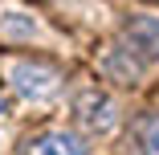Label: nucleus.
I'll return each instance as SVG.
<instances>
[{"mask_svg": "<svg viewBox=\"0 0 159 155\" xmlns=\"http://www.w3.org/2000/svg\"><path fill=\"white\" fill-rule=\"evenodd\" d=\"M74 118L82 122V127H90V131H114V118H118V106H114V98L106 94V90H82V94L74 98Z\"/></svg>", "mask_w": 159, "mask_h": 155, "instance_id": "1", "label": "nucleus"}, {"mask_svg": "<svg viewBox=\"0 0 159 155\" xmlns=\"http://www.w3.org/2000/svg\"><path fill=\"white\" fill-rule=\"evenodd\" d=\"M8 82H12V90H16V94H20V98H29V102L49 98V94H53V86H57L53 70L37 66V61H16V66L8 70Z\"/></svg>", "mask_w": 159, "mask_h": 155, "instance_id": "2", "label": "nucleus"}, {"mask_svg": "<svg viewBox=\"0 0 159 155\" xmlns=\"http://www.w3.org/2000/svg\"><path fill=\"white\" fill-rule=\"evenodd\" d=\"M20 155H90V143L74 131H45L37 139H29Z\"/></svg>", "mask_w": 159, "mask_h": 155, "instance_id": "3", "label": "nucleus"}, {"mask_svg": "<svg viewBox=\"0 0 159 155\" xmlns=\"http://www.w3.org/2000/svg\"><path fill=\"white\" fill-rule=\"evenodd\" d=\"M126 49H131L143 66L159 61V16H135L126 29Z\"/></svg>", "mask_w": 159, "mask_h": 155, "instance_id": "4", "label": "nucleus"}, {"mask_svg": "<svg viewBox=\"0 0 159 155\" xmlns=\"http://www.w3.org/2000/svg\"><path fill=\"white\" fill-rule=\"evenodd\" d=\"M135 61V53L126 49V45H110L106 53H102V70L110 74V78H118V82H139V66H131Z\"/></svg>", "mask_w": 159, "mask_h": 155, "instance_id": "5", "label": "nucleus"}, {"mask_svg": "<svg viewBox=\"0 0 159 155\" xmlns=\"http://www.w3.org/2000/svg\"><path fill=\"white\" fill-rule=\"evenodd\" d=\"M135 147H139V155H159V118H151V114L139 118V127H135Z\"/></svg>", "mask_w": 159, "mask_h": 155, "instance_id": "6", "label": "nucleus"}, {"mask_svg": "<svg viewBox=\"0 0 159 155\" xmlns=\"http://www.w3.org/2000/svg\"><path fill=\"white\" fill-rule=\"evenodd\" d=\"M4 33L8 37H37V21L33 16H4Z\"/></svg>", "mask_w": 159, "mask_h": 155, "instance_id": "7", "label": "nucleus"}]
</instances>
